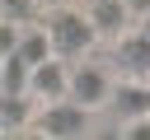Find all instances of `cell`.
<instances>
[{"instance_id": "obj_12", "label": "cell", "mask_w": 150, "mask_h": 140, "mask_svg": "<svg viewBox=\"0 0 150 140\" xmlns=\"http://www.w3.org/2000/svg\"><path fill=\"white\" fill-rule=\"evenodd\" d=\"M122 5H127V14H131V23L150 14V0H122Z\"/></svg>"}, {"instance_id": "obj_13", "label": "cell", "mask_w": 150, "mask_h": 140, "mask_svg": "<svg viewBox=\"0 0 150 140\" xmlns=\"http://www.w3.org/2000/svg\"><path fill=\"white\" fill-rule=\"evenodd\" d=\"M136 28H141V33L150 37V14H145V19H136Z\"/></svg>"}, {"instance_id": "obj_6", "label": "cell", "mask_w": 150, "mask_h": 140, "mask_svg": "<svg viewBox=\"0 0 150 140\" xmlns=\"http://www.w3.org/2000/svg\"><path fill=\"white\" fill-rule=\"evenodd\" d=\"M70 89V61L66 56H47V61H38L33 70H28V93H33V103H52V98H61Z\"/></svg>"}, {"instance_id": "obj_15", "label": "cell", "mask_w": 150, "mask_h": 140, "mask_svg": "<svg viewBox=\"0 0 150 140\" xmlns=\"http://www.w3.org/2000/svg\"><path fill=\"white\" fill-rule=\"evenodd\" d=\"M0 61H5V56H0Z\"/></svg>"}, {"instance_id": "obj_1", "label": "cell", "mask_w": 150, "mask_h": 140, "mask_svg": "<svg viewBox=\"0 0 150 140\" xmlns=\"http://www.w3.org/2000/svg\"><path fill=\"white\" fill-rule=\"evenodd\" d=\"M42 28H47V37H52V51H56V56H66V61L89 56V51L98 47V33H94L89 14L80 9V0L42 9Z\"/></svg>"}, {"instance_id": "obj_5", "label": "cell", "mask_w": 150, "mask_h": 140, "mask_svg": "<svg viewBox=\"0 0 150 140\" xmlns=\"http://www.w3.org/2000/svg\"><path fill=\"white\" fill-rule=\"evenodd\" d=\"M98 112H108V117H112V121H108V131L127 126L131 117H145V112H150V79H117V84H112V93H108V103H103Z\"/></svg>"}, {"instance_id": "obj_3", "label": "cell", "mask_w": 150, "mask_h": 140, "mask_svg": "<svg viewBox=\"0 0 150 140\" xmlns=\"http://www.w3.org/2000/svg\"><path fill=\"white\" fill-rule=\"evenodd\" d=\"M112 84H117V75H112V65H108V56H75L70 61V98H80L84 107H103L108 103V93H112Z\"/></svg>"}, {"instance_id": "obj_7", "label": "cell", "mask_w": 150, "mask_h": 140, "mask_svg": "<svg viewBox=\"0 0 150 140\" xmlns=\"http://www.w3.org/2000/svg\"><path fill=\"white\" fill-rule=\"evenodd\" d=\"M80 9L89 14V23H94L98 42H112V37H122L127 28H136L122 0H80Z\"/></svg>"}, {"instance_id": "obj_14", "label": "cell", "mask_w": 150, "mask_h": 140, "mask_svg": "<svg viewBox=\"0 0 150 140\" xmlns=\"http://www.w3.org/2000/svg\"><path fill=\"white\" fill-rule=\"evenodd\" d=\"M38 5H42V9H52V5H70V0H38Z\"/></svg>"}, {"instance_id": "obj_8", "label": "cell", "mask_w": 150, "mask_h": 140, "mask_svg": "<svg viewBox=\"0 0 150 140\" xmlns=\"http://www.w3.org/2000/svg\"><path fill=\"white\" fill-rule=\"evenodd\" d=\"M33 112H38L33 93H5L0 89V135H23L33 126Z\"/></svg>"}, {"instance_id": "obj_4", "label": "cell", "mask_w": 150, "mask_h": 140, "mask_svg": "<svg viewBox=\"0 0 150 140\" xmlns=\"http://www.w3.org/2000/svg\"><path fill=\"white\" fill-rule=\"evenodd\" d=\"M103 47H108L103 56H108V65H112L117 79H150V37L141 28H127L122 37H112Z\"/></svg>"}, {"instance_id": "obj_9", "label": "cell", "mask_w": 150, "mask_h": 140, "mask_svg": "<svg viewBox=\"0 0 150 140\" xmlns=\"http://www.w3.org/2000/svg\"><path fill=\"white\" fill-rule=\"evenodd\" d=\"M14 56H23L28 65H38V61H47V56H52V37H47L42 19H33V23H19V42H14Z\"/></svg>"}, {"instance_id": "obj_2", "label": "cell", "mask_w": 150, "mask_h": 140, "mask_svg": "<svg viewBox=\"0 0 150 140\" xmlns=\"http://www.w3.org/2000/svg\"><path fill=\"white\" fill-rule=\"evenodd\" d=\"M28 131H33V135H56V140L89 135V131H94V107H84L80 98L61 93V98H52V103H38Z\"/></svg>"}, {"instance_id": "obj_10", "label": "cell", "mask_w": 150, "mask_h": 140, "mask_svg": "<svg viewBox=\"0 0 150 140\" xmlns=\"http://www.w3.org/2000/svg\"><path fill=\"white\" fill-rule=\"evenodd\" d=\"M28 70H33V65L9 51V56L0 61V89H5V93H28Z\"/></svg>"}, {"instance_id": "obj_11", "label": "cell", "mask_w": 150, "mask_h": 140, "mask_svg": "<svg viewBox=\"0 0 150 140\" xmlns=\"http://www.w3.org/2000/svg\"><path fill=\"white\" fill-rule=\"evenodd\" d=\"M0 14L14 23H33V19H42V5L38 0H0Z\"/></svg>"}]
</instances>
